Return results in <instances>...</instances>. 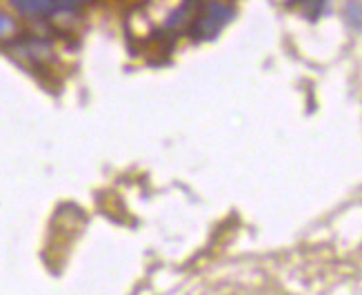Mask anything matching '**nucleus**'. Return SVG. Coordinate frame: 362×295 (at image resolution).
Masks as SVG:
<instances>
[{
	"mask_svg": "<svg viewBox=\"0 0 362 295\" xmlns=\"http://www.w3.org/2000/svg\"><path fill=\"white\" fill-rule=\"evenodd\" d=\"M231 18H233L231 5L220 3V0H211V3L204 7V11L194 20L192 36L196 40H211L218 36V31L223 29Z\"/></svg>",
	"mask_w": 362,
	"mask_h": 295,
	"instance_id": "nucleus-1",
	"label": "nucleus"
},
{
	"mask_svg": "<svg viewBox=\"0 0 362 295\" xmlns=\"http://www.w3.org/2000/svg\"><path fill=\"white\" fill-rule=\"evenodd\" d=\"M25 58H29V60H47L52 56V44L47 42V40H42V38H29V40H23V42H18V47H16Z\"/></svg>",
	"mask_w": 362,
	"mask_h": 295,
	"instance_id": "nucleus-2",
	"label": "nucleus"
},
{
	"mask_svg": "<svg viewBox=\"0 0 362 295\" xmlns=\"http://www.w3.org/2000/svg\"><path fill=\"white\" fill-rule=\"evenodd\" d=\"M11 5L25 16H47L56 11V0H11Z\"/></svg>",
	"mask_w": 362,
	"mask_h": 295,
	"instance_id": "nucleus-3",
	"label": "nucleus"
},
{
	"mask_svg": "<svg viewBox=\"0 0 362 295\" xmlns=\"http://www.w3.org/2000/svg\"><path fill=\"white\" fill-rule=\"evenodd\" d=\"M344 16H347L351 27L360 29L362 27V3H358V0H349L347 7H344Z\"/></svg>",
	"mask_w": 362,
	"mask_h": 295,
	"instance_id": "nucleus-4",
	"label": "nucleus"
},
{
	"mask_svg": "<svg viewBox=\"0 0 362 295\" xmlns=\"http://www.w3.org/2000/svg\"><path fill=\"white\" fill-rule=\"evenodd\" d=\"M187 18H189V7H187V5H182V7H178V9H176L174 13L169 16V20H167V27L176 29V27L185 25V23H187Z\"/></svg>",
	"mask_w": 362,
	"mask_h": 295,
	"instance_id": "nucleus-5",
	"label": "nucleus"
},
{
	"mask_svg": "<svg viewBox=\"0 0 362 295\" xmlns=\"http://www.w3.org/2000/svg\"><path fill=\"white\" fill-rule=\"evenodd\" d=\"M85 0H56V11H78Z\"/></svg>",
	"mask_w": 362,
	"mask_h": 295,
	"instance_id": "nucleus-6",
	"label": "nucleus"
},
{
	"mask_svg": "<svg viewBox=\"0 0 362 295\" xmlns=\"http://www.w3.org/2000/svg\"><path fill=\"white\" fill-rule=\"evenodd\" d=\"M13 31H16V23L9 18V16L0 13V38H7V36H11Z\"/></svg>",
	"mask_w": 362,
	"mask_h": 295,
	"instance_id": "nucleus-7",
	"label": "nucleus"
}]
</instances>
